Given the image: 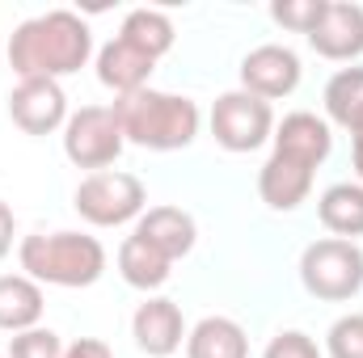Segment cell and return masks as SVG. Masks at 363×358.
<instances>
[{"instance_id":"obj_28","label":"cell","mask_w":363,"mask_h":358,"mask_svg":"<svg viewBox=\"0 0 363 358\" xmlns=\"http://www.w3.org/2000/svg\"><path fill=\"white\" fill-rule=\"evenodd\" d=\"M13 228H17V224H13V207L0 198V258L13 249Z\"/></svg>"},{"instance_id":"obj_25","label":"cell","mask_w":363,"mask_h":358,"mask_svg":"<svg viewBox=\"0 0 363 358\" xmlns=\"http://www.w3.org/2000/svg\"><path fill=\"white\" fill-rule=\"evenodd\" d=\"M262 358H321V350H317V342H313L308 333L287 329V333L271 337V346L262 350Z\"/></svg>"},{"instance_id":"obj_21","label":"cell","mask_w":363,"mask_h":358,"mask_svg":"<svg viewBox=\"0 0 363 358\" xmlns=\"http://www.w3.org/2000/svg\"><path fill=\"white\" fill-rule=\"evenodd\" d=\"M325 114L351 131V122L363 114V68H342L325 85Z\"/></svg>"},{"instance_id":"obj_24","label":"cell","mask_w":363,"mask_h":358,"mask_svg":"<svg viewBox=\"0 0 363 358\" xmlns=\"http://www.w3.org/2000/svg\"><path fill=\"white\" fill-rule=\"evenodd\" d=\"M9 358H64V342L51 329H26V333H13Z\"/></svg>"},{"instance_id":"obj_9","label":"cell","mask_w":363,"mask_h":358,"mask_svg":"<svg viewBox=\"0 0 363 358\" xmlns=\"http://www.w3.org/2000/svg\"><path fill=\"white\" fill-rule=\"evenodd\" d=\"M296 85H300V59L291 47L267 42L241 59V89L262 101H279V97L296 93Z\"/></svg>"},{"instance_id":"obj_8","label":"cell","mask_w":363,"mask_h":358,"mask_svg":"<svg viewBox=\"0 0 363 358\" xmlns=\"http://www.w3.org/2000/svg\"><path fill=\"white\" fill-rule=\"evenodd\" d=\"M9 118L26 135H51L68 122V97L60 81H17L9 93Z\"/></svg>"},{"instance_id":"obj_16","label":"cell","mask_w":363,"mask_h":358,"mask_svg":"<svg viewBox=\"0 0 363 358\" xmlns=\"http://www.w3.org/2000/svg\"><path fill=\"white\" fill-rule=\"evenodd\" d=\"M43 321V287L26 274H0V329L26 333Z\"/></svg>"},{"instance_id":"obj_15","label":"cell","mask_w":363,"mask_h":358,"mask_svg":"<svg viewBox=\"0 0 363 358\" xmlns=\"http://www.w3.org/2000/svg\"><path fill=\"white\" fill-rule=\"evenodd\" d=\"M135 236H144L152 249H161L169 262H178V258H186L194 249V236L199 232H194V219L182 207H152V211L140 215Z\"/></svg>"},{"instance_id":"obj_22","label":"cell","mask_w":363,"mask_h":358,"mask_svg":"<svg viewBox=\"0 0 363 358\" xmlns=\"http://www.w3.org/2000/svg\"><path fill=\"white\" fill-rule=\"evenodd\" d=\"M325 354L330 358H363V312L338 316L325 333Z\"/></svg>"},{"instance_id":"obj_11","label":"cell","mask_w":363,"mask_h":358,"mask_svg":"<svg viewBox=\"0 0 363 358\" xmlns=\"http://www.w3.org/2000/svg\"><path fill=\"white\" fill-rule=\"evenodd\" d=\"M131 337L148 358H169L174 350H182V337H186L182 308L174 299H165V295L140 304L135 316H131Z\"/></svg>"},{"instance_id":"obj_26","label":"cell","mask_w":363,"mask_h":358,"mask_svg":"<svg viewBox=\"0 0 363 358\" xmlns=\"http://www.w3.org/2000/svg\"><path fill=\"white\" fill-rule=\"evenodd\" d=\"M64 358H114V350L97 337H77L72 346H64Z\"/></svg>"},{"instance_id":"obj_13","label":"cell","mask_w":363,"mask_h":358,"mask_svg":"<svg viewBox=\"0 0 363 358\" xmlns=\"http://www.w3.org/2000/svg\"><path fill=\"white\" fill-rule=\"evenodd\" d=\"M152 64L144 51H135L131 42L123 38H110L101 51H97V81L106 89H114V97H127V93L148 89V76H152Z\"/></svg>"},{"instance_id":"obj_1","label":"cell","mask_w":363,"mask_h":358,"mask_svg":"<svg viewBox=\"0 0 363 358\" xmlns=\"http://www.w3.org/2000/svg\"><path fill=\"white\" fill-rule=\"evenodd\" d=\"M89 55H93L89 21L68 13V8H51L43 17H30L9 38V64L21 81L72 76L89 64Z\"/></svg>"},{"instance_id":"obj_5","label":"cell","mask_w":363,"mask_h":358,"mask_svg":"<svg viewBox=\"0 0 363 358\" xmlns=\"http://www.w3.org/2000/svg\"><path fill=\"white\" fill-rule=\"evenodd\" d=\"M81 219H89L93 228H118L135 215H144L148 207V190L135 173H118V169H106V173H89V178L77 185L72 194Z\"/></svg>"},{"instance_id":"obj_2","label":"cell","mask_w":363,"mask_h":358,"mask_svg":"<svg viewBox=\"0 0 363 358\" xmlns=\"http://www.w3.org/2000/svg\"><path fill=\"white\" fill-rule=\"evenodd\" d=\"M114 118L123 127V139L148 152H174L199 135V105L178 93L140 89L114 97Z\"/></svg>"},{"instance_id":"obj_29","label":"cell","mask_w":363,"mask_h":358,"mask_svg":"<svg viewBox=\"0 0 363 358\" xmlns=\"http://www.w3.org/2000/svg\"><path fill=\"white\" fill-rule=\"evenodd\" d=\"M0 358H4V354H0Z\"/></svg>"},{"instance_id":"obj_4","label":"cell","mask_w":363,"mask_h":358,"mask_svg":"<svg viewBox=\"0 0 363 358\" xmlns=\"http://www.w3.org/2000/svg\"><path fill=\"white\" fill-rule=\"evenodd\" d=\"M300 282L308 295L325 299V304H347L363 291V249L355 241H313L300 253Z\"/></svg>"},{"instance_id":"obj_10","label":"cell","mask_w":363,"mask_h":358,"mask_svg":"<svg viewBox=\"0 0 363 358\" xmlns=\"http://www.w3.org/2000/svg\"><path fill=\"white\" fill-rule=\"evenodd\" d=\"M313 51L321 59H334V64H347V59H359L363 55V8L359 4H347V0H325V13L317 21V30L308 34Z\"/></svg>"},{"instance_id":"obj_6","label":"cell","mask_w":363,"mask_h":358,"mask_svg":"<svg viewBox=\"0 0 363 358\" xmlns=\"http://www.w3.org/2000/svg\"><path fill=\"white\" fill-rule=\"evenodd\" d=\"M123 144L127 139L114 118V105H81L64 122V156L77 169L106 173V165H114L123 156Z\"/></svg>"},{"instance_id":"obj_20","label":"cell","mask_w":363,"mask_h":358,"mask_svg":"<svg viewBox=\"0 0 363 358\" xmlns=\"http://www.w3.org/2000/svg\"><path fill=\"white\" fill-rule=\"evenodd\" d=\"M118 38L131 42L135 51H144L148 59H161V55L174 47V21H169L161 8H131V13L123 17Z\"/></svg>"},{"instance_id":"obj_12","label":"cell","mask_w":363,"mask_h":358,"mask_svg":"<svg viewBox=\"0 0 363 358\" xmlns=\"http://www.w3.org/2000/svg\"><path fill=\"white\" fill-rule=\"evenodd\" d=\"M271 139H274V152H279V156H291V161H300V165H308V169H317V165L334 152L330 122L317 118V114H308V110L287 114V118L274 127Z\"/></svg>"},{"instance_id":"obj_17","label":"cell","mask_w":363,"mask_h":358,"mask_svg":"<svg viewBox=\"0 0 363 358\" xmlns=\"http://www.w3.org/2000/svg\"><path fill=\"white\" fill-rule=\"evenodd\" d=\"M186 358H250V337L228 316H203L186 333Z\"/></svg>"},{"instance_id":"obj_3","label":"cell","mask_w":363,"mask_h":358,"mask_svg":"<svg viewBox=\"0 0 363 358\" xmlns=\"http://www.w3.org/2000/svg\"><path fill=\"white\" fill-rule=\"evenodd\" d=\"M26 278L47 287H93L106 274V249L85 232H34L17 249Z\"/></svg>"},{"instance_id":"obj_19","label":"cell","mask_w":363,"mask_h":358,"mask_svg":"<svg viewBox=\"0 0 363 358\" xmlns=\"http://www.w3.org/2000/svg\"><path fill=\"white\" fill-rule=\"evenodd\" d=\"M169 270H174V262H169L161 249H152L144 236L131 232V236L123 241V249H118V274H123L127 287H135V291H157V287H165Z\"/></svg>"},{"instance_id":"obj_27","label":"cell","mask_w":363,"mask_h":358,"mask_svg":"<svg viewBox=\"0 0 363 358\" xmlns=\"http://www.w3.org/2000/svg\"><path fill=\"white\" fill-rule=\"evenodd\" d=\"M351 165H355V178L363 185V114L351 122Z\"/></svg>"},{"instance_id":"obj_7","label":"cell","mask_w":363,"mask_h":358,"mask_svg":"<svg viewBox=\"0 0 363 358\" xmlns=\"http://www.w3.org/2000/svg\"><path fill=\"white\" fill-rule=\"evenodd\" d=\"M211 135L224 152H254L274 135V110L271 101L254 97L245 89H233L216 97L211 105Z\"/></svg>"},{"instance_id":"obj_18","label":"cell","mask_w":363,"mask_h":358,"mask_svg":"<svg viewBox=\"0 0 363 358\" xmlns=\"http://www.w3.org/2000/svg\"><path fill=\"white\" fill-rule=\"evenodd\" d=\"M317 215L321 224L338 236V241H355L363 236V185L359 181H338L317 198Z\"/></svg>"},{"instance_id":"obj_14","label":"cell","mask_w":363,"mask_h":358,"mask_svg":"<svg viewBox=\"0 0 363 358\" xmlns=\"http://www.w3.org/2000/svg\"><path fill=\"white\" fill-rule=\"evenodd\" d=\"M308 190H313V169L300 165V161H291V156L271 152V161H267L262 173H258V194H262V202H267L271 211H296V207L308 198Z\"/></svg>"},{"instance_id":"obj_23","label":"cell","mask_w":363,"mask_h":358,"mask_svg":"<svg viewBox=\"0 0 363 358\" xmlns=\"http://www.w3.org/2000/svg\"><path fill=\"white\" fill-rule=\"evenodd\" d=\"M321 13H325V0H274L271 4V17L283 30H296V34H313Z\"/></svg>"}]
</instances>
